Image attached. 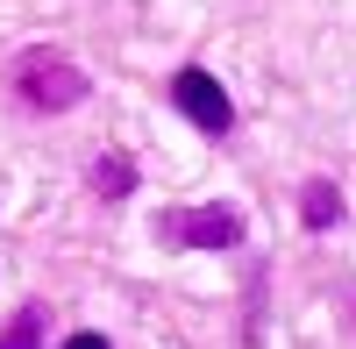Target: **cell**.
Returning <instances> with one entry per match:
<instances>
[{
	"label": "cell",
	"instance_id": "5",
	"mask_svg": "<svg viewBox=\"0 0 356 349\" xmlns=\"http://www.w3.org/2000/svg\"><path fill=\"white\" fill-rule=\"evenodd\" d=\"M93 193H100V200H129V193H136V164H129V157H100V164H93Z\"/></svg>",
	"mask_w": 356,
	"mask_h": 349
},
{
	"label": "cell",
	"instance_id": "3",
	"mask_svg": "<svg viewBox=\"0 0 356 349\" xmlns=\"http://www.w3.org/2000/svg\"><path fill=\"white\" fill-rule=\"evenodd\" d=\"M164 243H186V250H235L243 243V214L235 207H171L157 221Z\"/></svg>",
	"mask_w": 356,
	"mask_h": 349
},
{
	"label": "cell",
	"instance_id": "1",
	"mask_svg": "<svg viewBox=\"0 0 356 349\" xmlns=\"http://www.w3.org/2000/svg\"><path fill=\"white\" fill-rule=\"evenodd\" d=\"M15 93H22V107H36V114H65V107H79L86 93H93V86H86V72L65 65V57L22 50L15 57Z\"/></svg>",
	"mask_w": 356,
	"mask_h": 349
},
{
	"label": "cell",
	"instance_id": "6",
	"mask_svg": "<svg viewBox=\"0 0 356 349\" xmlns=\"http://www.w3.org/2000/svg\"><path fill=\"white\" fill-rule=\"evenodd\" d=\"M36 342H43V307H22L15 328L0 335V349H36Z\"/></svg>",
	"mask_w": 356,
	"mask_h": 349
},
{
	"label": "cell",
	"instance_id": "2",
	"mask_svg": "<svg viewBox=\"0 0 356 349\" xmlns=\"http://www.w3.org/2000/svg\"><path fill=\"white\" fill-rule=\"evenodd\" d=\"M171 107L186 114L200 136H228V129H235V100L221 93V79H214V72H200V65L171 72Z\"/></svg>",
	"mask_w": 356,
	"mask_h": 349
},
{
	"label": "cell",
	"instance_id": "4",
	"mask_svg": "<svg viewBox=\"0 0 356 349\" xmlns=\"http://www.w3.org/2000/svg\"><path fill=\"white\" fill-rule=\"evenodd\" d=\"M300 221L307 228H335L342 221V186L335 179H307L300 186Z\"/></svg>",
	"mask_w": 356,
	"mask_h": 349
},
{
	"label": "cell",
	"instance_id": "7",
	"mask_svg": "<svg viewBox=\"0 0 356 349\" xmlns=\"http://www.w3.org/2000/svg\"><path fill=\"white\" fill-rule=\"evenodd\" d=\"M65 349H107V335H72Z\"/></svg>",
	"mask_w": 356,
	"mask_h": 349
}]
</instances>
